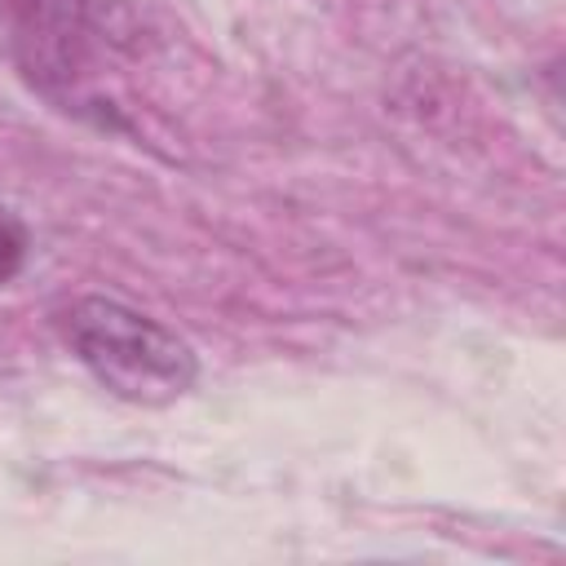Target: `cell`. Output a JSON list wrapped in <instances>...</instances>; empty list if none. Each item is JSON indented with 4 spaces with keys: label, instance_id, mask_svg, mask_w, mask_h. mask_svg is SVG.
Masks as SVG:
<instances>
[{
    "label": "cell",
    "instance_id": "1",
    "mask_svg": "<svg viewBox=\"0 0 566 566\" xmlns=\"http://www.w3.org/2000/svg\"><path fill=\"white\" fill-rule=\"evenodd\" d=\"M57 332L66 349L97 376V385L137 407H168L190 394L199 376L195 349L177 332L111 296L71 301L57 314Z\"/></svg>",
    "mask_w": 566,
    "mask_h": 566
},
{
    "label": "cell",
    "instance_id": "2",
    "mask_svg": "<svg viewBox=\"0 0 566 566\" xmlns=\"http://www.w3.org/2000/svg\"><path fill=\"white\" fill-rule=\"evenodd\" d=\"M22 261H27V230L9 212H0V283H9L22 270Z\"/></svg>",
    "mask_w": 566,
    "mask_h": 566
}]
</instances>
